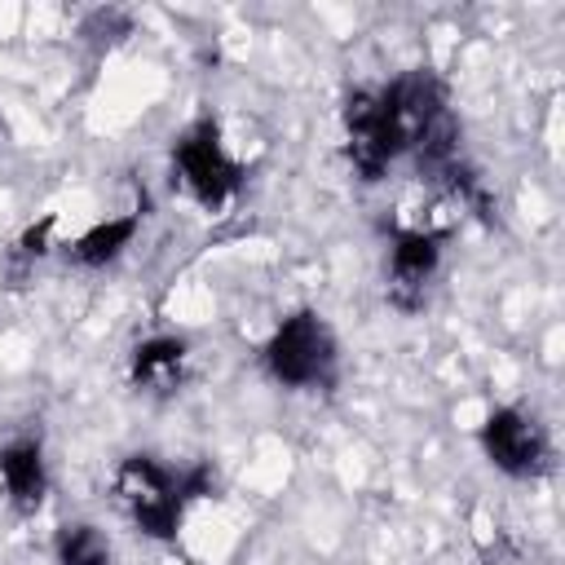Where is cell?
Returning a JSON list of instances; mask_svg holds the SVG:
<instances>
[{
	"label": "cell",
	"mask_w": 565,
	"mask_h": 565,
	"mask_svg": "<svg viewBox=\"0 0 565 565\" xmlns=\"http://www.w3.org/2000/svg\"><path fill=\"white\" fill-rule=\"evenodd\" d=\"M115 499L128 512V521L150 539H172L181 521V477H172L150 455H128L115 472Z\"/></svg>",
	"instance_id": "1"
},
{
	"label": "cell",
	"mask_w": 565,
	"mask_h": 565,
	"mask_svg": "<svg viewBox=\"0 0 565 565\" xmlns=\"http://www.w3.org/2000/svg\"><path fill=\"white\" fill-rule=\"evenodd\" d=\"M265 366L278 384H291V388H309V384H322L335 366V340L327 331V322L318 313H291L274 340L265 344Z\"/></svg>",
	"instance_id": "2"
},
{
	"label": "cell",
	"mask_w": 565,
	"mask_h": 565,
	"mask_svg": "<svg viewBox=\"0 0 565 565\" xmlns=\"http://www.w3.org/2000/svg\"><path fill=\"white\" fill-rule=\"evenodd\" d=\"M481 446L490 455V463L508 477H539L552 463V446L539 419L503 406L481 424Z\"/></svg>",
	"instance_id": "4"
},
{
	"label": "cell",
	"mask_w": 565,
	"mask_h": 565,
	"mask_svg": "<svg viewBox=\"0 0 565 565\" xmlns=\"http://www.w3.org/2000/svg\"><path fill=\"white\" fill-rule=\"evenodd\" d=\"M0 477H4V490L18 508H35L44 499V455H40V441H9L0 450Z\"/></svg>",
	"instance_id": "7"
},
{
	"label": "cell",
	"mask_w": 565,
	"mask_h": 565,
	"mask_svg": "<svg viewBox=\"0 0 565 565\" xmlns=\"http://www.w3.org/2000/svg\"><path fill=\"white\" fill-rule=\"evenodd\" d=\"M57 565H110V543L97 525L79 521L57 534Z\"/></svg>",
	"instance_id": "10"
},
{
	"label": "cell",
	"mask_w": 565,
	"mask_h": 565,
	"mask_svg": "<svg viewBox=\"0 0 565 565\" xmlns=\"http://www.w3.org/2000/svg\"><path fill=\"white\" fill-rule=\"evenodd\" d=\"M172 168H177V181L185 185V194L199 199L203 207H221L238 190V181H243L238 163L225 154V146H221V137H216L212 124H194L177 141Z\"/></svg>",
	"instance_id": "3"
},
{
	"label": "cell",
	"mask_w": 565,
	"mask_h": 565,
	"mask_svg": "<svg viewBox=\"0 0 565 565\" xmlns=\"http://www.w3.org/2000/svg\"><path fill=\"white\" fill-rule=\"evenodd\" d=\"M84 35H93V40H119V35H128V13H119V9H97V13L84 22Z\"/></svg>",
	"instance_id": "11"
},
{
	"label": "cell",
	"mask_w": 565,
	"mask_h": 565,
	"mask_svg": "<svg viewBox=\"0 0 565 565\" xmlns=\"http://www.w3.org/2000/svg\"><path fill=\"white\" fill-rule=\"evenodd\" d=\"M132 234H137V216L102 221V225H93L88 234H79V238H75L71 256H75L79 265H106V260H115V256L132 243Z\"/></svg>",
	"instance_id": "9"
},
{
	"label": "cell",
	"mask_w": 565,
	"mask_h": 565,
	"mask_svg": "<svg viewBox=\"0 0 565 565\" xmlns=\"http://www.w3.org/2000/svg\"><path fill=\"white\" fill-rule=\"evenodd\" d=\"M344 132H349V159L358 168L362 181H380L384 168L397 159V141L384 124V110H380V93H366L358 88L349 102H344Z\"/></svg>",
	"instance_id": "5"
},
{
	"label": "cell",
	"mask_w": 565,
	"mask_h": 565,
	"mask_svg": "<svg viewBox=\"0 0 565 565\" xmlns=\"http://www.w3.org/2000/svg\"><path fill=\"white\" fill-rule=\"evenodd\" d=\"M181 371H185V344L181 340L154 335V340L137 344V353H132V380L146 393H172L181 384Z\"/></svg>",
	"instance_id": "8"
},
{
	"label": "cell",
	"mask_w": 565,
	"mask_h": 565,
	"mask_svg": "<svg viewBox=\"0 0 565 565\" xmlns=\"http://www.w3.org/2000/svg\"><path fill=\"white\" fill-rule=\"evenodd\" d=\"M441 260V234L437 230H397L393 256H388V300L397 309H419L428 278Z\"/></svg>",
	"instance_id": "6"
},
{
	"label": "cell",
	"mask_w": 565,
	"mask_h": 565,
	"mask_svg": "<svg viewBox=\"0 0 565 565\" xmlns=\"http://www.w3.org/2000/svg\"><path fill=\"white\" fill-rule=\"evenodd\" d=\"M486 565H525V556H521L516 547H508V543H494V547L486 552Z\"/></svg>",
	"instance_id": "12"
}]
</instances>
